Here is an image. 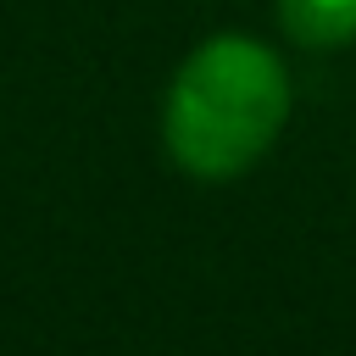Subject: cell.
<instances>
[{"label":"cell","mask_w":356,"mask_h":356,"mask_svg":"<svg viewBox=\"0 0 356 356\" xmlns=\"http://www.w3.org/2000/svg\"><path fill=\"white\" fill-rule=\"evenodd\" d=\"M289 122V67L250 33H211L195 44L161 100L167 156L200 178L228 184L250 172Z\"/></svg>","instance_id":"6da1fadb"},{"label":"cell","mask_w":356,"mask_h":356,"mask_svg":"<svg viewBox=\"0 0 356 356\" xmlns=\"http://www.w3.org/2000/svg\"><path fill=\"white\" fill-rule=\"evenodd\" d=\"M278 22L306 50H339L356 39V0H278Z\"/></svg>","instance_id":"7a4b0ae2"}]
</instances>
